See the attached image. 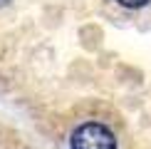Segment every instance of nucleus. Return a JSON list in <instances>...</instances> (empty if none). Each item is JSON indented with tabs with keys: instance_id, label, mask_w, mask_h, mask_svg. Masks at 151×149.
<instances>
[{
	"instance_id": "nucleus-1",
	"label": "nucleus",
	"mask_w": 151,
	"mask_h": 149,
	"mask_svg": "<svg viewBox=\"0 0 151 149\" xmlns=\"http://www.w3.org/2000/svg\"><path fill=\"white\" fill-rule=\"evenodd\" d=\"M72 149H116V137L102 122H84L70 137Z\"/></svg>"
},
{
	"instance_id": "nucleus-2",
	"label": "nucleus",
	"mask_w": 151,
	"mask_h": 149,
	"mask_svg": "<svg viewBox=\"0 0 151 149\" xmlns=\"http://www.w3.org/2000/svg\"><path fill=\"white\" fill-rule=\"evenodd\" d=\"M116 3L124 5V8H144L149 0H116Z\"/></svg>"
},
{
	"instance_id": "nucleus-3",
	"label": "nucleus",
	"mask_w": 151,
	"mask_h": 149,
	"mask_svg": "<svg viewBox=\"0 0 151 149\" xmlns=\"http://www.w3.org/2000/svg\"><path fill=\"white\" fill-rule=\"evenodd\" d=\"M5 3H8V0H0V5H5Z\"/></svg>"
}]
</instances>
